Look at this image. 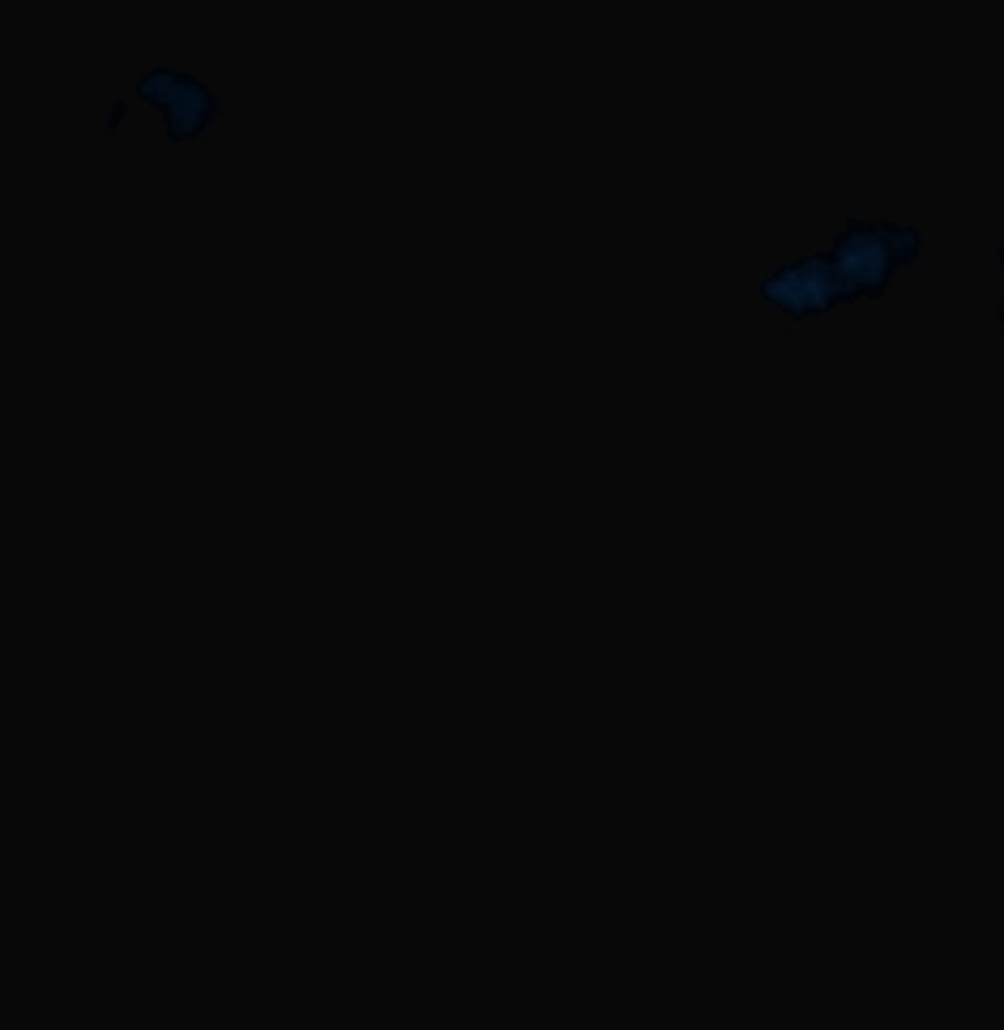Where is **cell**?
<instances>
[{"label": "cell", "instance_id": "2", "mask_svg": "<svg viewBox=\"0 0 1004 1030\" xmlns=\"http://www.w3.org/2000/svg\"><path fill=\"white\" fill-rule=\"evenodd\" d=\"M133 94L163 116L171 142H189V137H197L201 128L215 121V112H219L215 94L206 91L201 82H192L189 73H171V69H150V73L137 82V91Z\"/></svg>", "mask_w": 1004, "mask_h": 1030}, {"label": "cell", "instance_id": "1", "mask_svg": "<svg viewBox=\"0 0 1004 1030\" xmlns=\"http://www.w3.org/2000/svg\"><path fill=\"white\" fill-rule=\"evenodd\" d=\"M919 249V236L910 227H868V222H850L847 236L834 245L825 257L829 274L838 282V295H872L880 291L889 274L910 261Z\"/></svg>", "mask_w": 1004, "mask_h": 1030}, {"label": "cell", "instance_id": "3", "mask_svg": "<svg viewBox=\"0 0 1004 1030\" xmlns=\"http://www.w3.org/2000/svg\"><path fill=\"white\" fill-rule=\"evenodd\" d=\"M765 295L786 313L804 316L816 313V309H829L838 300V282H834L825 261H804V266H791V270L765 282Z\"/></svg>", "mask_w": 1004, "mask_h": 1030}]
</instances>
